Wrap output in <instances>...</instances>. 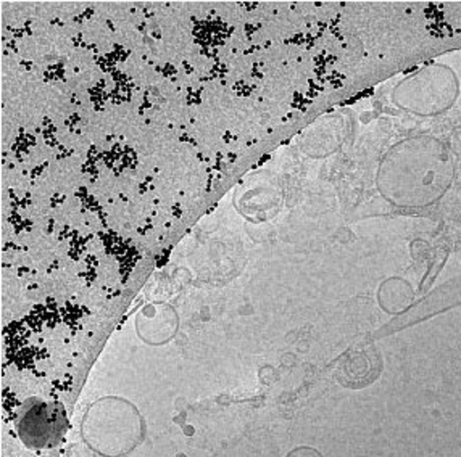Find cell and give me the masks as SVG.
Wrapping results in <instances>:
<instances>
[{
  "instance_id": "1",
  "label": "cell",
  "mask_w": 461,
  "mask_h": 457,
  "mask_svg": "<svg viewBox=\"0 0 461 457\" xmlns=\"http://www.w3.org/2000/svg\"><path fill=\"white\" fill-rule=\"evenodd\" d=\"M85 436L100 453L120 456L140 440V417L131 404L108 398L86 414Z\"/></svg>"
},
{
  "instance_id": "3",
  "label": "cell",
  "mask_w": 461,
  "mask_h": 457,
  "mask_svg": "<svg viewBox=\"0 0 461 457\" xmlns=\"http://www.w3.org/2000/svg\"><path fill=\"white\" fill-rule=\"evenodd\" d=\"M287 457H321V454L315 450L310 448H299V450L293 451Z\"/></svg>"
},
{
  "instance_id": "2",
  "label": "cell",
  "mask_w": 461,
  "mask_h": 457,
  "mask_svg": "<svg viewBox=\"0 0 461 457\" xmlns=\"http://www.w3.org/2000/svg\"><path fill=\"white\" fill-rule=\"evenodd\" d=\"M411 301V290L403 282H391L383 287V306L389 311H402Z\"/></svg>"
}]
</instances>
